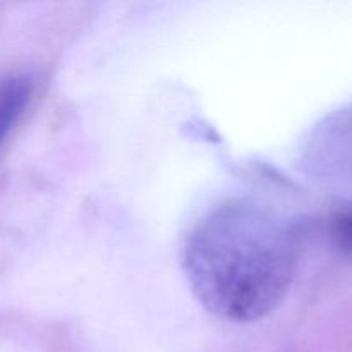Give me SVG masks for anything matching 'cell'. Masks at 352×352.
<instances>
[{
	"label": "cell",
	"mask_w": 352,
	"mask_h": 352,
	"mask_svg": "<svg viewBox=\"0 0 352 352\" xmlns=\"http://www.w3.org/2000/svg\"><path fill=\"white\" fill-rule=\"evenodd\" d=\"M302 234L294 219L253 198L227 199L189 230L181 265L212 315L251 323L272 315L294 284Z\"/></svg>",
	"instance_id": "1"
},
{
	"label": "cell",
	"mask_w": 352,
	"mask_h": 352,
	"mask_svg": "<svg viewBox=\"0 0 352 352\" xmlns=\"http://www.w3.org/2000/svg\"><path fill=\"white\" fill-rule=\"evenodd\" d=\"M33 81L24 74L0 76V146L26 110Z\"/></svg>",
	"instance_id": "2"
}]
</instances>
